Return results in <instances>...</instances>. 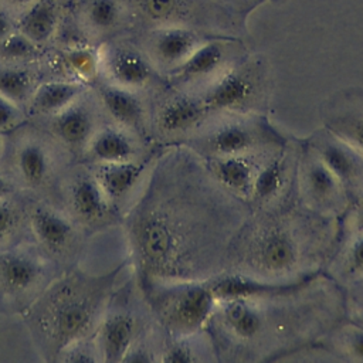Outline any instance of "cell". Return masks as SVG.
<instances>
[{
    "label": "cell",
    "mask_w": 363,
    "mask_h": 363,
    "mask_svg": "<svg viewBox=\"0 0 363 363\" xmlns=\"http://www.w3.org/2000/svg\"><path fill=\"white\" fill-rule=\"evenodd\" d=\"M182 194L157 200L145 207L132 225V241L140 264L155 275L173 282L194 281L213 269L214 251L227 250L233 242L227 237L230 227L221 213L231 211L233 200L225 201L224 190L210 174L207 166L200 169L191 193L189 183H182Z\"/></svg>",
    "instance_id": "obj_1"
},
{
    "label": "cell",
    "mask_w": 363,
    "mask_h": 363,
    "mask_svg": "<svg viewBox=\"0 0 363 363\" xmlns=\"http://www.w3.org/2000/svg\"><path fill=\"white\" fill-rule=\"evenodd\" d=\"M295 218L265 217L248 228L241 227L242 237L237 241L238 272L248 274L262 281L278 282L296 274L308 261V233L301 231Z\"/></svg>",
    "instance_id": "obj_2"
},
{
    "label": "cell",
    "mask_w": 363,
    "mask_h": 363,
    "mask_svg": "<svg viewBox=\"0 0 363 363\" xmlns=\"http://www.w3.org/2000/svg\"><path fill=\"white\" fill-rule=\"evenodd\" d=\"M153 311L172 337L196 335L204 329L217 306L206 281L172 282L152 299Z\"/></svg>",
    "instance_id": "obj_3"
},
{
    "label": "cell",
    "mask_w": 363,
    "mask_h": 363,
    "mask_svg": "<svg viewBox=\"0 0 363 363\" xmlns=\"http://www.w3.org/2000/svg\"><path fill=\"white\" fill-rule=\"evenodd\" d=\"M61 285L51 292L48 298V305L45 308V330L50 333L54 346L58 350L65 349L72 342L82 339L88 332L95 318L99 299L98 295H89L85 289L78 294L75 286L67 282H60Z\"/></svg>",
    "instance_id": "obj_4"
},
{
    "label": "cell",
    "mask_w": 363,
    "mask_h": 363,
    "mask_svg": "<svg viewBox=\"0 0 363 363\" xmlns=\"http://www.w3.org/2000/svg\"><path fill=\"white\" fill-rule=\"evenodd\" d=\"M99 78L113 85L139 92L153 79L149 57L126 40L113 37L98 44Z\"/></svg>",
    "instance_id": "obj_5"
},
{
    "label": "cell",
    "mask_w": 363,
    "mask_h": 363,
    "mask_svg": "<svg viewBox=\"0 0 363 363\" xmlns=\"http://www.w3.org/2000/svg\"><path fill=\"white\" fill-rule=\"evenodd\" d=\"M132 17L125 0H74L69 24L81 41L98 45L116 34Z\"/></svg>",
    "instance_id": "obj_6"
},
{
    "label": "cell",
    "mask_w": 363,
    "mask_h": 363,
    "mask_svg": "<svg viewBox=\"0 0 363 363\" xmlns=\"http://www.w3.org/2000/svg\"><path fill=\"white\" fill-rule=\"evenodd\" d=\"M339 179L346 193L363 194V153L330 130L316 136L311 147Z\"/></svg>",
    "instance_id": "obj_7"
},
{
    "label": "cell",
    "mask_w": 363,
    "mask_h": 363,
    "mask_svg": "<svg viewBox=\"0 0 363 363\" xmlns=\"http://www.w3.org/2000/svg\"><path fill=\"white\" fill-rule=\"evenodd\" d=\"M312 150V149H311ZM301 187L309 200L323 216L339 211L346 200V190L339 179L312 150L301 160Z\"/></svg>",
    "instance_id": "obj_8"
},
{
    "label": "cell",
    "mask_w": 363,
    "mask_h": 363,
    "mask_svg": "<svg viewBox=\"0 0 363 363\" xmlns=\"http://www.w3.org/2000/svg\"><path fill=\"white\" fill-rule=\"evenodd\" d=\"M254 78L242 69H231L216 79L200 96L207 112H238L255 99Z\"/></svg>",
    "instance_id": "obj_9"
},
{
    "label": "cell",
    "mask_w": 363,
    "mask_h": 363,
    "mask_svg": "<svg viewBox=\"0 0 363 363\" xmlns=\"http://www.w3.org/2000/svg\"><path fill=\"white\" fill-rule=\"evenodd\" d=\"M200 45L197 34L182 26H162L155 28L146 41V55L155 65L166 68L180 67Z\"/></svg>",
    "instance_id": "obj_10"
},
{
    "label": "cell",
    "mask_w": 363,
    "mask_h": 363,
    "mask_svg": "<svg viewBox=\"0 0 363 363\" xmlns=\"http://www.w3.org/2000/svg\"><path fill=\"white\" fill-rule=\"evenodd\" d=\"M207 286L210 288L213 296L217 302L241 299V298H261L278 294H286L298 289L303 284H275L258 279L244 272L228 271L218 272L208 279H206Z\"/></svg>",
    "instance_id": "obj_11"
},
{
    "label": "cell",
    "mask_w": 363,
    "mask_h": 363,
    "mask_svg": "<svg viewBox=\"0 0 363 363\" xmlns=\"http://www.w3.org/2000/svg\"><path fill=\"white\" fill-rule=\"evenodd\" d=\"M69 6L55 0H40L18 21L17 30L40 48L58 43L67 23Z\"/></svg>",
    "instance_id": "obj_12"
},
{
    "label": "cell",
    "mask_w": 363,
    "mask_h": 363,
    "mask_svg": "<svg viewBox=\"0 0 363 363\" xmlns=\"http://www.w3.org/2000/svg\"><path fill=\"white\" fill-rule=\"evenodd\" d=\"M44 271L43 261L28 251L0 252V289L7 295L31 292L41 282Z\"/></svg>",
    "instance_id": "obj_13"
},
{
    "label": "cell",
    "mask_w": 363,
    "mask_h": 363,
    "mask_svg": "<svg viewBox=\"0 0 363 363\" xmlns=\"http://www.w3.org/2000/svg\"><path fill=\"white\" fill-rule=\"evenodd\" d=\"M138 316L129 309H116L105 316L99 328V352L105 362H123L136 343Z\"/></svg>",
    "instance_id": "obj_14"
},
{
    "label": "cell",
    "mask_w": 363,
    "mask_h": 363,
    "mask_svg": "<svg viewBox=\"0 0 363 363\" xmlns=\"http://www.w3.org/2000/svg\"><path fill=\"white\" fill-rule=\"evenodd\" d=\"M95 99L102 111L123 129H139L143 125L145 108L138 92L113 85L104 79L94 82Z\"/></svg>",
    "instance_id": "obj_15"
},
{
    "label": "cell",
    "mask_w": 363,
    "mask_h": 363,
    "mask_svg": "<svg viewBox=\"0 0 363 363\" xmlns=\"http://www.w3.org/2000/svg\"><path fill=\"white\" fill-rule=\"evenodd\" d=\"M255 153L228 156V157H207L206 166L213 179L230 194L237 199H250L255 174L262 163L255 162Z\"/></svg>",
    "instance_id": "obj_16"
},
{
    "label": "cell",
    "mask_w": 363,
    "mask_h": 363,
    "mask_svg": "<svg viewBox=\"0 0 363 363\" xmlns=\"http://www.w3.org/2000/svg\"><path fill=\"white\" fill-rule=\"evenodd\" d=\"M258 138L251 125L230 121L214 126L200 143L208 157H228L258 152Z\"/></svg>",
    "instance_id": "obj_17"
},
{
    "label": "cell",
    "mask_w": 363,
    "mask_h": 363,
    "mask_svg": "<svg viewBox=\"0 0 363 363\" xmlns=\"http://www.w3.org/2000/svg\"><path fill=\"white\" fill-rule=\"evenodd\" d=\"M68 203L72 214L84 224H96L111 214L112 203L92 174H78L68 186Z\"/></svg>",
    "instance_id": "obj_18"
},
{
    "label": "cell",
    "mask_w": 363,
    "mask_h": 363,
    "mask_svg": "<svg viewBox=\"0 0 363 363\" xmlns=\"http://www.w3.org/2000/svg\"><path fill=\"white\" fill-rule=\"evenodd\" d=\"M30 223L38 242L51 254L61 255L75 242L74 224L54 208L35 206L30 214Z\"/></svg>",
    "instance_id": "obj_19"
},
{
    "label": "cell",
    "mask_w": 363,
    "mask_h": 363,
    "mask_svg": "<svg viewBox=\"0 0 363 363\" xmlns=\"http://www.w3.org/2000/svg\"><path fill=\"white\" fill-rule=\"evenodd\" d=\"M207 113L200 96L176 95L159 106L156 112V128L162 135L177 136L200 125Z\"/></svg>",
    "instance_id": "obj_20"
},
{
    "label": "cell",
    "mask_w": 363,
    "mask_h": 363,
    "mask_svg": "<svg viewBox=\"0 0 363 363\" xmlns=\"http://www.w3.org/2000/svg\"><path fill=\"white\" fill-rule=\"evenodd\" d=\"M86 92L51 119L55 136L69 147L86 146L95 132V115L85 101Z\"/></svg>",
    "instance_id": "obj_21"
},
{
    "label": "cell",
    "mask_w": 363,
    "mask_h": 363,
    "mask_svg": "<svg viewBox=\"0 0 363 363\" xmlns=\"http://www.w3.org/2000/svg\"><path fill=\"white\" fill-rule=\"evenodd\" d=\"M88 89V84L69 78L41 81L34 89L27 106L34 115L52 116L75 102Z\"/></svg>",
    "instance_id": "obj_22"
},
{
    "label": "cell",
    "mask_w": 363,
    "mask_h": 363,
    "mask_svg": "<svg viewBox=\"0 0 363 363\" xmlns=\"http://www.w3.org/2000/svg\"><path fill=\"white\" fill-rule=\"evenodd\" d=\"M145 167L146 163L138 162L136 159L115 163H96L92 176L113 204L123 200L135 189Z\"/></svg>",
    "instance_id": "obj_23"
},
{
    "label": "cell",
    "mask_w": 363,
    "mask_h": 363,
    "mask_svg": "<svg viewBox=\"0 0 363 363\" xmlns=\"http://www.w3.org/2000/svg\"><path fill=\"white\" fill-rule=\"evenodd\" d=\"M55 51V62L64 68L65 78L77 79L84 84L95 82L99 78V51L98 45L74 41L62 43Z\"/></svg>",
    "instance_id": "obj_24"
},
{
    "label": "cell",
    "mask_w": 363,
    "mask_h": 363,
    "mask_svg": "<svg viewBox=\"0 0 363 363\" xmlns=\"http://www.w3.org/2000/svg\"><path fill=\"white\" fill-rule=\"evenodd\" d=\"M86 150L96 163L133 160L138 155L133 138L123 128L116 126H105L95 130L86 145Z\"/></svg>",
    "instance_id": "obj_25"
},
{
    "label": "cell",
    "mask_w": 363,
    "mask_h": 363,
    "mask_svg": "<svg viewBox=\"0 0 363 363\" xmlns=\"http://www.w3.org/2000/svg\"><path fill=\"white\" fill-rule=\"evenodd\" d=\"M16 169L26 186L33 189L44 186L52 170L48 147L40 140L24 142L16 153Z\"/></svg>",
    "instance_id": "obj_26"
},
{
    "label": "cell",
    "mask_w": 363,
    "mask_h": 363,
    "mask_svg": "<svg viewBox=\"0 0 363 363\" xmlns=\"http://www.w3.org/2000/svg\"><path fill=\"white\" fill-rule=\"evenodd\" d=\"M285 153H277L269 157L268 162L262 163L255 174L251 197L257 204H268L269 201L278 199L284 191L288 177L289 164Z\"/></svg>",
    "instance_id": "obj_27"
},
{
    "label": "cell",
    "mask_w": 363,
    "mask_h": 363,
    "mask_svg": "<svg viewBox=\"0 0 363 363\" xmlns=\"http://www.w3.org/2000/svg\"><path fill=\"white\" fill-rule=\"evenodd\" d=\"M35 65L37 62L0 65V94L18 105L28 104L34 89L41 82Z\"/></svg>",
    "instance_id": "obj_28"
},
{
    "label": "cell",
    "mask_w": 363,
    "mask_h": 363,
    "mask_svg": "<svg viewBox=\"0 0 363 363\" xmlns=\"http://www.w3.org/2000/svg\"><path fill=\"white\" fill-rule=\"evenodd\" d=\"M224 60L225 51L220 43L200 44L191 55L176 68V77L183 82L206 79L223 67Z\"/></svg>",
    "instance_id": "obj_29"
},
{
    "label": "cell",
    "mask_w": 363,
    "mask_h": 363,
    "mask_svg": "<svg viewBox=\"0 0 363 363\" xmlns=\"http://www.w3.org/2000/svg\"><path fill=\"white\" fill-rule=\"evenodd\" d=\"M43 48L30 41L18 30L0 40V65L33 64L44 55Z\"/></svg>",
    "instance_id": "obj_30"
},
{
    "label": "cell",
    "mask_w": 363,
    "mask_h": 363,
    "mask_svg": "<svg viewBox=\"0 0 363 363\" xmlns=\"http://www.w3.org/2000/svg\"><path fill=\"white\" fill-rule=\"evenodd\" d=\"M130 14L162 26H169L179 14L182 0H125Z\"/></svg>",
    "instance_id": "obj_31"
},
{
    "label": "cell",
    "mask_w": 363,
    "mask_h": 363,
    "mask_svg": "<svg viewBox=\"0 0 363 363\" xmlns=\"http://www.w3.org/2000/svg\"><path fill=\"white\" fill-rule=\"evenodd\" d=\"M191 337L193 335L173 337L172 342L167 343L162 350L160 360L170 363H190L203 360V346H197Z\"/></svg>",
    "instance_id": "obj_32"
},
{
    "label": "cell",
    "mask_w": 363,
    "mask_h": 363,
    "mask_svg": "<svg viewBox=\"0 0 363 363\" xmlns=\"http://www.w3.org/2000/svg\"><path fill=\"white\" fill-rule=\"evenodd\" d=\"M342 277L347 281L363 278V231H357L342 258Z\"/></svg>",
    "instance_id": "obj_33"
},
{
    "label": "cell",
    "mask_w": 363,
    "mask_h": 363,
    "mask_svg": "<svg viewBox=\"0 0 363 363\" xmlns=\"http://www.w3.org/2000/svg\"><path fill=\"white\" fill-rule=\"evenodd\" d=\"M329 130L363 153V116L336 121Z\"/></svg>",
    "instance_id": "obj_34"
},
{
    "label": "cell",
    "mask_w": 363,
    "mask_h": 363,
    "mask_svg": "<svg viewBox=\"0 0 363 363\" xmlns=\"http://www.w3.org/2000/svg\"><path fill=\"white\" fill-rule=\"evenodd\" d=\"M20 213L7 199H0V242L7 240L18 227Z\"/></svg>",
    "instance_id": "obj_35"
},
{
    "label": "cell",
    "mask_w": 363,
    "mask_h": 363,
    "mask_svg": "<svg viewBox=\"0 0 363 363\" xmlns=\"http://www.w3.org/2000/svg\"><path fill=\"white\" fill-rule=\"evenodd\" d=\"M342 346L345 353L353 360L363 362V328L350 326L342 333Z\"/></svg>",
    "instance_id": "obj_36"
},
{
    "label": "cell",
    "mask_w": 363,
    "mask_h": 363,
    "mask_svg": "<svg viewBox=\"0 0 363 363\" xmlns=\"http://www.w3.org/2000/svg\"><path fill=\"white\" fill-rule=\"evenodd\" d=\"M21 105L0 94V132L11 130L21 121Z\"/></svg>",
    "instance_id": "obj_37"
},
{
    "label": "cell",
    "mask_w": 363,
    "mask_h": 363,
    "mask_svg": "<svg viewBox=\"0 0 363 363\" xmlns=\"http://www.w3.org/2000/svg\"><path fill=\"white\" fill-rule=\"evenodd\" d=\"M60 353H62V360L65 362H96V352L89 345L84 343L82 339H78L68 345L65 349H62Z\"/></svg>",
    "instance_id": "obj_38"
},
{
    "label": "cell",
    "mask_w": 363,
    "mask_h": 363,
    "mask_svg": "<svg viewBox=\"0 0 363 363\" xmlns=\"http://www.w3.org/2000/svg\"><path fill=\"white\" fill-rule=\"evenodd\" d=\"M38 1L40 0H0V11L17 24V21Z\"/></svg>",
    "instance_id": "obj_39"
},
{
    "label": "cell",
    "mask_w": 363,
    "mask_h": 363,
    "mask_svg": "<svg viewBox=\"0 0 363 363\" xmlns=\"http://www.w3.org/2000/svg\"><path fill=\"white\" fill-rule=\"evenodd\" d=\"M16 30H17L16 21H13L9 16H6L4 13L0 11V40H3L4 37H7L9 34H11Z\"/></svg>",
    "instance_id": "obj_40"
},
{
    "label": "cell",
    "mask_w": 363,
    "mask_h": 363,
    "mask_svg": "<svg viewBox=\"0 0 363 363\" xmlns=\"http://www.w3.org/2000/svg\"><path fill=\"white\" fill-rule=\"evenodd\" d=\"M13 191V186L11 183L3 176L0 174V199H7Z\"/></svg>",
    "instance_id": "obj_41"
},
{
    "label": "cell",
    "mask_w": 363,
    "mask_h": 363,
    "mask_svg": "<svg viewBox=\"0 0 363 363\" xmlns=\"http://www.w3.org/2000/svg\"><path fill=\"white\" fill-rule=\"evenodd\" d=\"M356 225L357 231H363V206L356 213Z\"/></svg>",
    "instance_id": "obj_42"
},
{
    "label": "cell",
    "mask_w": 363,
    "mask_h": 363,
    "mask_svg": "<svg viewBox=\"0 0 363 363\" xmlns=\"http://www.w3.org/2000/svg\"><path fill=\"white\" fill-rule=\"evenodd\" d=\"M55 1H58V3H62V4H67V6H71V3H72L74 0H55Z\"/></svg>",
    "instance_id": "obj_43"
},
{
    "label": "cell",
    "mask_w": 363,
    "mask_h": 363,
    "mask_svg": "<svg viewBox=\"0 0 363 363\" xmlns=\"http://www.w3.org/2000/svg\"><path fill=\"white\" fill-rule=\"evenodd\" d=\"M1 147H3V139H1V136H0V152H1Z\"/></svg>",
    "instance_id": "obj_44"
}]
</instances>
